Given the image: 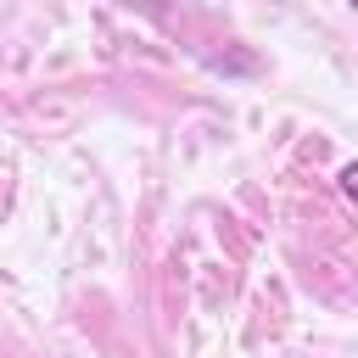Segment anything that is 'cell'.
<instances>
[{
	"mask_svg": "<svg viewBox=\"0 0 358 358\" xmlns=\"http://www.w3.org/2000/svg\"><path fill=\"white\" fill-rule=\"evenodd\" d=\"M352 190H358V168L347 162V168H341V196H352Z\"/></svg>",
	"mask_w": 358,
	"mask_h": 358,
	"instance_id": "6da1fadb",
	"label": "cell"
}]
</instances>
